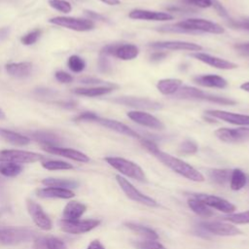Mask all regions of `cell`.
I'll use <instances>...</instances> for the list:
<instances>
[{"label": "cell", "instance_id": "cell-45", "mask_svg": "<svg viewBox=\"0 0 249 249\" xmlns=\"http://www.w3.org/2000/svg\"><path fill=\"white\" fill-rule=\"evenodd\" d=\"M181 1L187 5H192V6H196L202 9L213 7V2H214V0H181Z\"/></svg>", "mask_w": 249, "mask_h": 249}, {"label": "cell", "instance_id": "cell-11", "mask_svg": "<svg viewBox=\"0 0 249 249\" xmlns=\"http://www.w3.org/2000/svg\"><path fill=\"white\" fill-rule=\"evenodd\" d=\"M27 211L34 224L42 231H50L53 229V223L42 206L32 199H26Z\"/></svg>", "mask_w": 249, "mask_h": 249}, {"label": "cell", "instance_id": "cell-55", "mask_svg": "<svg viewBox=\"0 0 249 249\" xmlns=\"http://www.w3.org/2000/svg\"><path fill=\"white\" fill-rule=\"evenodd\" d=\"M9 34V29L8 28H1L0 29V41L4 40Z\"/></svg>", "mask_w": 249, "mask_h": 249}, {"label": "cell", "instance_id": "cell-26", "mask_svg": "<svg viewBox=\"0 0 249 249\" xmlns=\"http://www.w3.org/2000/svg\"><path fill=\"white\" fill-rule=\"evenodd\" d=\"M37 196L41 198H63L68 199L75 196L74 192L69 189L55 188V187H46L38 189L36 191Z\"/></svg>", "mask_w": 249, "mask_h": 249}, {"label": "cell", "instance_id": "cell-8", "mask_svg": "<svg viewBox=\"0 0 249 249\" xmlns=\"http://www.w3.org/2000/svg\"><path fill=\"white\" fill-rule=\"evenodd\" d=\"M100 54L113 55L122 60H131L139 54V49L133 44H110L102 48Z\"/></svg>", "mask_w": 249, "mask_h": 249}, {"label": "cell", "instance_id": "cell-18", "mask_svg": "<svg viewBox=\"0 0 249 249\" xmlns=\"http://www.w3.org/2000/svg\"><path fill=\"white\" fill-rule=\"evenodd\" d=\"M205 114L211 118L219 119L229 124L243 125V126L249 125V115L236 114V113H231V112L223 111V110H207L205 111Z\"/></svg>", "mask_w": 249, "mask_h": 249}, {"label": "cell", "instance_id": "cell-9", "mask_svg": "<svg viewBox=\"0 0 249 249\" xmlns=\"http://www.w3.org/2000/svg\"><path fill=\"white\" fill-rule=\"evenodd\" d=\"M100 220L97 219H88V220H76V221H67L60 220L59 226L60 230L66 233L71 234H82L99 226Z\"/></svg>", "mask_w": 249, "mask_h": 249}, {"label": "cell", "instance_id": "cell-33", "mask_svg": "<svg viewBox=\"0 0 249 249\" xmlns=\"http://www.w3.org/2000/svg\"><path fill=\"white\" fill-rule=\"evenodd\" d=\"M127 229H129L130 231H132L133 232L137 233L138 235L146 238V239H152V240H157L159 238V234L156 232V231H154L153 229L146 227V226H142L139 224H135L132 222H126L124 224Z\"/></svg>", "mask_w": 249, "mask_h": 249}, {"label": "cell", "instance_id": "cell-19", "mask_svg": "<svg viewBox=\"0 0 249 249\" xmlns=\"http://www.w3.org/2000/svg\"><path fill=\"white\" fill-rule=\"evenodd\" d=\"M190 56L207 64L210 65L214 68L217 69H222V70H231V69H235L237 68V64L217 56H213L211 54L205 53H200V52H196L193 53H190Z\"/></svg>", "mask_w": 249, "mask_h": 249}, {"label": "cell", "instance_id": "cell-6", "mask_svg": "<svg viewBox=\"0 0 249 249\" xmlns=\"http://www.w3.org/2000/svg\"><path fill=\"white\" fill-rule=\"evenodd\" d=\"M45 157L39 153L22 151V150H1L0 162H15V163H32L42 161Z\"/></svg>", "mask_w": 249, "mask_h": 249}, {"label": "cell", "instance_id": "cell-56", "mask_svg": "<svg viewBox=\"0 0 249 249\" xmlns=\"http://www.w3.org/2000/svg\"><path fill=\"white\" fill-rule=\"evenodd\" d=\"M107 5H110V6H116V5H119L121 2L120 0H99Z\"/></svg>", "mask_w": 249, "mask_h": 249}, {"label": "cell", "instance_id": "cell-29", "mask_svg": "<svg viewBox=\"0 0 249 249\" xmlns=\"http://www.w3.org/2000/svg\"><path fill=\"white\" fill-rule=\"evenodd\" d=\"M115 85L109 86H101V87H92V88H77L73 89V92L78 95H84L89 97H95L101 96L110 93L113 89Z\"/></svg>", "mask_w": 249, "mask_h": 249}, {"label": "cell", "instance_id": "cell-46", "mask_svg": "<svg viewBox=\"0 0 249 249\" xmlns=\"http://www.w3.org/2000/svg\"><path fill=\"white\" fill-rule=\"evenodd\" d=\"M228 19V23L234 28H238V29H243V30H247L249 31V18H243L241 20H233L231 18H227Z\"/></svg>", "mask_w": 249, "mask_h": 249}, {"label": "cell", "instance_id": "cell-17", "mask_svg": "<svg viewBox=\"0 0 249 249\" xmlns=\"http://www.w3.org/2000/svg\"><path fill=\"white\" fill-rule=\"evenodd\" d=\"M149 47L158 50H168V51H192V52H199L202 50V47L184 41H160V42H153L148 44Z\"/></svg>", "mask_w": 249, "mask_h": 249}, {"label": "cell", "instance_id": "cell-37", "mask_svg": "<svg viewBox=\"0 0 249 249\" xmlns=\"http://www.w3.org/2000/svg\"><path fill=\"white\" fill-rule=\"evenodd\" d=\"M23 170L22 165L15 162H0V174L6 177H16Z\"/></svg>", "mask_w": 249, "mask_h": 249}, {"label": "cell", "instance_id": "cell-35", "mask_svg": "<svg viewBox=\"0 0 249 249\" xmlns=\"http://www.w3.org/2000/svg\"><path fill=\"white\" fill-rule=\"evenodd\" d=\"M188 205L196 215L202 218H210L211 216H213V211L210 209V207L195 197H191L188 199Z\"/></svg>", "mask_w": 249, "mask_h": 249}, {"label": "cell", "instance_id": "cell-42", "mask_svg": "<svg viewBox=\"0 0 249 249\" xmlns=\"http://www.w3.org/2000/svg\"><path fill=\"white\" fill-rule=\"evenodd\" d=\"M197 144L195 141L191 139H186L179 145L178 152L183 155H193L197 152Z\"/></svg>", "mask_w": 249, "mask_h": 249}, {"label": "cell", "instance_id": "cell-39", "mask_svg": "<svg viewBox=\"0 0 249 249\" xmlns=\"http://www.w3.org/2000/svg\"><path fill=\"white\" fill-rule=\"evenodd\" d=\"M223 220L233 224H249V210L240 213H231L223 217Z\"/></svg>", "mask_w": 249, "mask_h": 249}, {"label": "cell", "instance_id": "cell-12", "mask_svg": "<svg viewBox=\"0 0 249 249\" xmlns=\"http://www.w3.org/2000/svg\"><path fill=\"white\" fill-rule=\"evenodd\" d=\"M214 133L218 139L225 143H243L249 140V127H222L215 130Z\"/></svg>", "mask_w": 249, "mask_h": 249}, {"label": "cell", "instance_id": "cell-44", "mask_svg": "<svg viewBox=\"0 0 249 249\" xmlns=\"http://www.w3.org/2000/svg\"><path fill=\"white\" fill-rule=\"evenodd\" d=\"M40 35H41V30L40 29H34V30L28 32L27 34H25L24 36H22L20 41L23 45L29 46V45L34 44L39 39Z\"/></svg>", "mask_w": 249, "mask_h": 249}, {"label": "cell", "instance_id": "cell-3", "mask_svg": "<svg viewBox=\"0 0 249 249\" xmlns=\"http://www.w3.org/2000/svg\"><path fill=\"white\" fill-rule=\"evenodd\" d=\"M37 236V231L27 227L0 229V244L3 245H17L28 242L34 240Z\"/></svg>", "mask_w": 249, "mask_h": 249}, {"label": "cell", "instance_id": "cell-25", "mask_svg": "<svg viewBox=\"0 0 249 249\" xmlns=\"http://www.w3.org/2000/svg\"><path fill=\"white\" fill-rule=\"evenodd\" d=\"M87 211L86 204L77 201V200H70L65 205L63 212H62V220L67 221H76L80 220V218L84 215Z\"/></svg>", "mask_w": 249, "mask_h": 249}, {"label": "cell", "instance_id": "cell-24", "mask_svg": "<svg viewBox=\"0 0 249 249\" xmlns=\"http://www.w3.org/2000/svg\"><path fill=\"white\" fill-rule=\"evenodd\" d=\"M193 81L201 86L206 88H218V89H224L227 87L228 82L225 78L214 75V74H204V75H196L193 78Z\"/></svg>", "mask_w": 249, "mask_h": 249}, {"label": "cell", "instance_id": "cell-32", "mask_svg": "<svg viewBox=\"0 0 249 249\" xmlns=\"http://www.w3.org/2000/svg\"><path fill=\"white\" fill-rule=\"evenodd\" d=\"M0 136L6 140L7 142L17 145V146H24L29 144L30 138L27 136H24L20 133H18L13 130L5 129V128H0Z\"/></svg>", "mask_w": 249, "mask_h": 249}, {"label": "cell", "instance_id": "cell-40", "mask_svg": "<svg viewBox=\"0 0 249 249\" xmlns=\"http://www.w3.org/2000/svg\"><path fill=\"white\" fill-rule=\"evenodd\" d=\"M68 67L71 71L75 73L82 72L86 68V61L79 55H71L68 58Z\"/></svg>", "mask_w": 249, "mask_h": 249}, {"label": "cell", "instance_id": "cell-38", "mask_svg": "<svg viewBox=\"0 0 249 249\" xmlns=\"http://www.w3.org/2000/svg\"><path fill=\"white\" fill-rule=\"evenodd\" d=\"M42 166L47 170H67L72 169L73 165L62 160H45L42 161Z\"/></svg>", "mask_w": 249, "mask_h": 249}, {"label": "cell", "instance_id": "cell-53", "mask_svg": "<svg viewBox=\"0 0 249 249\" xmlns=\"http://www.w3.org/2000/svg\"><path fill=\"white\" fill-rule=\"evenodd\" d=\"M87 249H105V247H104V245L98 239H93L88 245Z\"/></svg>", "mask_w": 249, "mask_h": 249}, {"label": "cell", "instance_id": "cell-34", "mask_svg": "<svg viewBox=\"0 0 249 249\" xmlns=\"http://www.w3.org/2000/svg\"><path fill=\"white\" fill-rule=\"evenodd\" d=\"M42 184L46 187H55L63 189H75L78 187L79 183L75 180L63 179V178H45L42 180Z\"/></svg>", "mask_w": 249, "mask_h": 249}, {"label": "cell", "instance_id": "cell-15", "mask_svg": "<svg viewBox=\"0 0 249 249\" xmlns=\"http://www.w3.org/2000/svg\"><path fill=\"white\" fill-rule=\"evenodd\" d=\"M200 225L206 231L213 233L215 235L232 236V235L242 234V231L237 227L230 223L214 221V222H203Z\"/></svg>", "mask_w": 249, "mask_h": 249}, {"label": "cell", "instance_id": "cell-30", "mask_svg": "<svg viewBox=\"0 0 249 249\" xmlns=\"http://www.w3.org/2000/svg\"><path fill=\"white\" fill-rule=\"evenodd\" d=\"M231 170L228 168H212L207 171L210 181L218 186H225L230 182Z\"/></svg>", "mask_w": 249, "mask_h": 249}, {"label": "cell", "instance_id": "cell-36", "mask_svg": "<svg viewBox=\"0 0 249 249\" xmlns=\"http://www.w3.org/2000/svg\"><path fill=\"white\" fill-rule=\"evenodd\" d=\"M247 184V176L246 174L239 168H234L231 170V179H230V187L233 191L241 190Z\"/></svg>", "mask_w": 249, "mask_h": 249}, {"label": "cell", "instance_id": "cell-48", "mask_svg": "<svg viewBox=\"0 0 249 249\" xmlns=\"http://www.w3.org/2000/svg\"><path fill=\"white\" fill-rule=\"evenodd\" d=\"M54 77L59 83H63V84H68L73 81V77L64 71H56L54 74Z\"/></svg>", "mask_w": 249, "mask_h": 249}, {"label": "cell", "instance_id": "cell-50", "mask_svg": "<svg viewBox=\"0 0 249 249\" xmlns=\"http://www.w3.org/2000/svg\"><path fill=\"white\" fill-rule=\"evenodd\" d=\"M166 55H167L166 53H163V52H156V53H154L151 54L150 58H151V61L158 62V61L163 59Z\"/></svg>", "mask_w": 249, "mask_h": 249}, {"label": "cell", "instance_id": "cell-47", "mask_svg": "<svg viewBox=\"0 0 249 249\" xmlns=\"http://www.w3.org/2000/svg\"><path fill=\"white\" fill-rule=\"evenodd\" d=\"M97 115L93 112H84L81 113L80 115H78L74 121L76 122H95V120L97 119Z\"/></svg>", "mask_w": 249, "mask_h": 249}, {"label": "cell", "instance_id": "cell-14", "mask_svg": "<svg viewBox=\"0 0 249 249\" xmlns=\"http://www.w3.org/2000/svg\"><path fill=\"white\" fill-rule=\"evenodd\" d=\"M115 103L132 107L141 110H159L162 108V105L155 100L144 98V97H133V96H122L112 100Z\"/></svg>", "mask_w": 249, "mask_h": 249}, {"label": "cell", "instance_id": "cell-5", "mask_svg": "<svg viewBox=\"0 0 249 249\" xmlns=\"http://www.w3.org/2000/svg\"><path fill=\"white\" fill-rule=\"evenodd\" d=\"M177 26L186 29L190 34H200V33H212L222 34L225 32L224 27L220 24L203 19V18H187L175 23Z\"/></svg>", "mask_w": 249, "mask_h": 249}, {"label": "cell", "instance_id": "cell-16", "mask_svg": "<svg viewBox=\"0 0 249 249\" xmlns=\"http://www.w3.org/2000/svg\"><path fill=\"white\" fill-rule=\"evenodd\" d=\"M127 117L134 123L156 130L164 129V124L154 115L146 113L144 111H130L126 113Z\"/></svg>", "mask_w": 249, "mask_h": 249}, {"label": "cell", "instance_id": "cell-28", "mask_svg": "<svg viewBox=\"0 0 249 249\" xmlns=\"http://www.w3.org/2000/svg\"><path fill=\"white\" fill-rule=\"evenodd\" d=\"M182 86V80L168 78L160 80L157 84V89L160 93L164 95H173Z\"/></svg>", "mask_w": 249, "mask_h": 249}, {"label": "cell", "instance_id": "cell-2", "mask_svg": "<svg viewBox=\"0 0 249 249\" xmlns=\"http://www.w3.org/2000/svg\"><path fill=\"white\" fill-rule=\"evenodd\" d=\"M172 96L177 99L203 100V101H208V102L217 103L221 105H234L236 103V101L233 99L207 93L202 91L201 89H198L195 87H190V86H182Z\"/></svg>", "mask_w": 249, "mask_h": 249}, {"label": "cell", "instance_id": "cell-4", "mask_svg": "<svg viewBox=\"0 0 249 249\" xmlns=\"http://www.w3.org/2000/svg\"><path fill=\"white\" fill-rule=\"evenodd\" d=\"M104 160L109 165L123 175L140 182H147L143 169L137 163L120 157H106Z\"/></svg>", "mask_w": 249, "mask_h": 249}, {"label": "cell", "instance_id": "cell-10", "mask_svg": "<svg viewBox=\"0 0 249 249\" xmlns=\"http://www.w3.org/2000/svg\"><path fill=\"white\" fill-rule=\"evenodd\" d=\"M49 22L75 31H89L93 29L94 23L89 18H77L72 17H55L49 19Z\"/></svg>", "mask_w": 249, "mask_h": 249}, {"label": "cell", "instance_id": "cell-52", "mask_svg": "<svg viewBox=\"0 0 249 249\" xmlns=\"http://www.w3.org/2000/svg\"><path fill=\"white\" fill-rule=\"evenodd\" d=\"M80 82L83 83V84H100L102 83L101 80L97 79V78H92V77H84V78H81L80 79Z\"/></svg>", "mask_w": 249, "mask_h": 249}, {"label": "cell", "instance_id": "cell-13", "mask_svg": "<svg viewBox=\"0 0 249 249\" xmlns=\"http://www.w3.org/2000/svg\"><path fill=\"white\" fill-rule=\"evenodd\" d=\"M191 195H192V197H195V198L202 201L208 207L215 208L224 213L231 214L235 210V205H233L229 200L222 198L220 196L207 195V194H197V193H193Z\"/></svg>", "mask_w": 249, "mask_h": 249}, {"label": "cell", "instance_id": "cell-31", "mask_svg": "<svg viewBox=\"0 0 249 249\" xmlns=\"http://www.w3.org/2000/svg\"><path fill=\"white\" fill-rule=\"evenodd\" d=\"M31 135L32 138L42 146H57L61 140L59 136L51 131H35L32 132Z\"/></svg>", "mask_w": 249, "mask_h": 249}, {"label": "cell", "instance_id": "cell-23", "mask_svg": "<svg viewBox=\"0 0 249 249\" xmlns=\"http://www.w3.org/2000/svg\"><path fill=\"white\" fill-rule=\"evenodd\" d=\"M33 249H68L65 242L53 235L37 236L33 240Z\"/></svg>", "mask_w": 249, "mask_h": 249}, {"label": "cell", "instance_id": "cell-21", "mask_svg": "<svg viewBox=\"0 0 249 249\" xmlns=\"http://www.w3.org/2000/svg\"><path fill=\"white\" fill-rule=\"evenodd\" d=\"M43 150L53 154V155H56V156H60V157H64L70 160H73L75 161H79V162H89V158L75 149H71V148H64V147H59V146H42Z\"/></svg>", "mask_w": 249, "mask_h": 249}, {"label": "cell", "instance_id": "cell-49", "mask_svg": "<svg viewBox=\"0 0 249 249\" xmlns=\"http://www.w3.org/2000/svg\"><path fill=\"white\" fill-rule=\"evenodd\" d=\"M98 67H99V70L101 72H108L111 70V64H110V61L108 60L107 56L105 55H101L99 57V60H98Z\"/></svg>", "mask_w": 249, "mask_h": 249}, {"label": "cell", "instance_id": "cell-27", "mask_svg": "<svg viewBox=\"0 0 249 249\" xmlns=\"http://www.w3.org/2000/svg\"><path fill=\"white\" fill-rule=\"evenodd\" d=\"M5 69L9 75L15 78H26L30 76L33 70V64L29 61L24 62H13L8 63L5 66Z\"/></svg>", "mask_w": 249, "mask_h": 249}, {"label": "cell", "instance_id": "cell-58", "mask_svg": "<svg viewBox=\"0 0 249 249\" xmlns=\"http://www.w3.org/2000/svg\"><path fill=\"white\" fill-rule=\"evenodd\" d=\"M6 118V116H5V113H4V111L0 108V120H4Z\"/></svg>", "mask_w": 249, "mask_h": 249}, {"label": "cell", "instance_id": "cell-41", "mask_svg": "<svg viewBox=\"0 0 249 249\" xmlns=\"http://www.w3.org/2000/svg\"><path fill=\"white\" fill-rule=\"evenodd\" d=\"M133 245L136 249H166L160 241L145 239L133 242Z\"/></svg>", "mask_w": 249, "mask_h": 249}, {"label": "cell", "instance_id": "cell-57", "mask_svg": "<svg viewBox=\"0 0 249 249\" xmlns=\"http://www.w3.org/2000/svg\"><path fill=\"white\" fill-rule=\"evenodd\" d=\"M240 89L249 92V82H246V83H243L242 85H240Z\"/></svg>", "mask_w": 249, "mask_h": 249}, {"label": "cell", "instance_id": "cell-51", "mask_svg": "<svg viewBox=\"0 0 249 249\" xmlns=\"http://www.w3.org/2000/svg\"><path fill=\"white\" fill-rule=\"evenodd\" d=\"M85 12H86V15L89 18V19H97V20H103V21L106 20V18L103 16L96 14L95 12H92V11H85Z\"/></svg>", "mask_w": 249, "mask_h": 249}, {"label": "cell", "instance_id": "cell-43", "mask_svg": "<svg viewBox=\"0 0 249 249\" xmlns=\"http://www.w3.org/2000/svg\"><path fill=\"white\" fill-rule=\"evenodd\" d=\"M49 4L52 8L64 14L70 13L72 11L71 4L66 0H49Z\"/></svg>", "mask_w": 249, "mask_h": 249}, {"label": "cell", "instance_id": "cell-20", "mask_svg": "<svg viewBox=\"0 0 249 249\" xmlns=\"http://www.w3.org/2000/svg\"><path fill=\"white\" fill-rule=\"evenodd\" d=\"M94 123H97L100 125H102V126H104V127H106L110 130L116 131L120 134H124L125 136L132 137V138H135V139H140V140L142 139L141 136L135 130H133L132 128H130L129 126H127L126 124H123L119 121L106 119V118H101V117L98 116Z\"/></svg>", "mask_w": 249, "mask_h": 249}, {"label": "cell", "instance_id": "cell-22", "mask_svg": "<svg viewBox=\"0 0 249 249\" xmlns=\"http://www.w3.org/2000/svg\"><path fill=\"white\" fill-rule=\"evenodd\" d=\"M128 17L132 19L154 20V21H166V20L173 19V16L170 15L169 13L149 11V10H142V9L131 10L128 14Z\"/></svg>", "mask_w": 249, "mask_h": 249}, {"label": "cell", "instance_id": "cell-54", "mask_svg": "<svg viewBox=\"0 0 249 249\" xmlns=\"http://www.w3.org/2000/svg\"><path fill=\"white\" fill-rule=\"evenodd\" d=\"M234 49L242 52V53H249V42L248 43H241V44H236L234 45Z\"/></svg>", "mask_w": 249, "mask_h": 249}, {"label": "cell", "instance_id": "cell-7", "mask_svg": "<svg viewBox=\"0 0 249 249\" xmlns=\"http://www.w3.org/2000/svg\"><path fill=\"white\" fill-rule=\"evenodd\" d=\"M116 180H117L119 186L121 187V189L123 190V192L125 194V196L129 199H131L135 202H138L140 204L149 206V207H158L159 206V203L154 198L142 194L130 182H128L124 177L118 174V175H116Z\"/></svg>", "mask_w": 249, "mask_h": 249}, {"label": "cell", "instance_id": "cell-1", "mask_svg": "<svg viewBox=\"0 0 249 249\" xmlns=\"http://www.w3.org/2000/svg\"><path fill=\"white\" fill-rule=\"evenodd\" d=\"M141 143H142V146L147 151H149L160 162H162L165 166H167L177 174L194 182H203L205 180L204 176L198 170H196L195 167H193L191 164L187 163L186 161L178 158H175L165 152H162L158 148L155 142L148 139H141Z\"/></svg>", "mask_w": 249, "mask_h": 249}]
</instances>
